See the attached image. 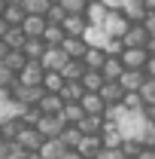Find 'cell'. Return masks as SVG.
<instances>
[{"label": "cell", "mask_w": 155, "mask_h": 159, "mask_svg": "<svg viewBox=\"0 0 155 159\" xmlns=\"http://www.w3.org/2000/svg\"><path fill=\"white\" fill-rule=\"evenodd\" d=\"M34 129L43 135V141H52V138H61V132H64L67 125L61 122V116H43V113H40V119H37Z\"/></svg>", "instance_id": "6da1fadb"}, {"label": "cell", "mask_w": 155, "mask_h": 159, "mask_svg": "<svg viewBox=\"0 0 155 159\" xmlns=\"http://www.w3.org/2000/svg\"><path fill=\"white\" fill-rule=\"evenodd\" d=\"M67 61H70V58L61 52V46H58V49L46 46V52H43V58H40V67H43V70H52V74H61Z\"/></svg>", "instance_id": "7a4b0ae2"}, {"label": "cell", "mask_w": 155, "mask_h": 159, "mask_svg": "<svg viewBox=\"0 0 155 159\" xmlns=\"http://www.w3.org/2000/svg\"><path fill=\"white\" fill-rule=\"evenodd\" d=\"M128 28H131V25H128V19H125L122 12H110L107 21H103V34H107L110 40H122L125 34H128Z\"/></svg>", "instance_id": "3957f363"}, {"label": "cell", "mask_w": 155, "mask_h": 159, "mask_svg": "<svg viewBox=\"0 0 155 159\" xmlns=\"http://www.w3.org/2000/svg\"><path fill=\"white\" fill-rule=\"evenodd\" d=\"M119 61H122L125 70H143L146 61H149V52H146V49H125V52L119 55Z\"/></svg>", "instance_id": "277c9868"}, {"label": "cell", "mask_w": 155, "mask_h": 159, "mask_svg": "<svg viewBox=\"0 0 155 159\" xmlns=\"http://www.w3.org/2000/svg\"><path fill=\"white\" fill-rule=\"evenodd\" d=\"M46 28H49V21L43 16H24V21H21V34L27 40H43Z\"/></svg>", "instance_id": "5b68a950"}, {"label": "cell", "mask_w": 155, "mask_h": 159, "mask_svg": "<svg viewBox=\"0 0 155 159\" xmlns=\"http://www.w3.org/2000/svg\"><path fill=\"white\" fill-rule=\"evenodd\" d=\"M43 74H46V70L40 67V61H27L24 70L15 77V83H19V86H31V89H37L40 83H43Z\"/></svg>", "instance_id": "8992f818"}, {"label": "cell", "mask_w": 155, "mask_h": 159, "mask_svg": "<svg viewBox=\"0 0 155 159\" xmlns=\"http://www.w3.org/2000/svg\"><path fill=\"white\" fill-rule=\"evenodd\" d=\"M146 43H149V34H146L143 25H131L128 34L122 37V46L125 49H146Z\"/></svg>", "instance_id": "52a82bcc"}, {"label": "cell", "mask_w": 155, "mask_h": 159, "mask_svg": "<svg viewBox=\"0 0 155 159\" xmlns=\"http://www.w3.org/2000/svg\"><path fill=\"white\" fill-rule=\"evenodd\" d=\"M15 144L24 147L27 153H40V147H43V135H40L37 129H27V125H24V129L19 132V138H15Z\"/></svg>", "instance_id": "ba28073f"}, {"label": "cell", "mask_w": 155, "mask_h": 159, "mask_svg": "<svg viewBox=\"0 0 155 159\" xmlns=\"http://www.w3.org/2000/svg\"><path fill=\"white\" fill-rule=\"evenodd\" d=\"M103 150V144H100V135H82V141H79L76 153L82 159H97V153Z\"/></svg>", "instance_id": "9c48e42d"}, {"label": "cell", "mask_w": 155, "mask_h": 159, "mask_svg": "<svg viewBox=\"0 0 155 159\" xmlns=\"http://www.w3.org/2000/svg\"><path fill=\"white\" fill-rule=\"evenodd\" d=\"M122 132L116 129V122H103V129H100V144H103V150H119L122 147Z\"/></svg>", "instance_id": "30bf717a"}, {"label": "cell", "mask_w": 155, "mask_h": 159, "mask_svg": "<svg viewBox=\"0 0 155 159\" xmlns=\"http://www.w3.org/2000/svg\"><path fill=\"white\" fill-rule=\"evenodd\" d=\"M97 95H100V101H103L107 107H116V104H122V98H125V89H122L119 83H103Z\"/></svg>", "instance_id": "8fae6325"}, {"label": "cell", "mask_w": 155, "mask_h": 159, "mask_svg": "<svg viewBox=\"0 0 155 159\" xmlns=\"http://www.w3.org/2000/svg\"><path fill=\"white\" fill-rule=\"evenodd\" d=\"M61 107H64V98H61V95H49V92H43V98H40V104H37V110L43 116H58Z\"/></svg>", "instance_id": "7c38bea8"}, {"label": "cell", "mask_w": 155, "mask_h": 159, "mask_svg": "<svg viewBox=\"0 0 155 159\" xmlns=\"http://www.w3.org/2000/svg\"><path fill=\"white\" fill-rule=\"evenodd\" d=\"M79 107L85 110V116H103V110H107V104H103L100 95H94V92H85L82 101H79Z\"/></svg>", "instance_id": "4fadbf2b"}, {"label": "cell", "mask_w": 155, "mask_h": 159, "mask_svg": "<svg viewBox=\"0 0 155 159\" xmlns=\"http://www.w3.org/2000/svg\"><path fill=\"white\" fill-rule=\"evenodd\" d=\"M119 86H122L125 92H140V89L146 86V74H143V70H125L122 80H119Z\"/></svg>", "instance_id": "5bb4252c"}, {"label": "cell", "mask_w": 155, "mask_h": 159, "mask_svg": "<svg viewBox=\"0 0 155 159\" xmlns=\"http://www.w3.org/2000/svg\"><path fill=\"white\" fill-rule=\"evenodd\" d=\"M85 49H88V46H85L79 37H64V43H61V52H64L70 61H82Z\"/></svg>", "instance_id": "9a60e30c"}, {"label": "cell", "mask_w": 155, "mask_h": 159, "mask_svg": "<svg viewBox=\"0 0 155 159\" xmlns=\"http://www.w3.org/2000/svg\"><path fill=\"white\" fill-rule=\"evenodd\" d=\"M61 28H64V37H79V40H82L85 28H88V21H85V16H67Z\"/></svg>", "instance_id": "2e32d148"}, {"label": "cell", "mask_w": 155, "mask_h": 159, "mask_svg": "<svg viewBox=\"0 0 155 159\" xmlns=\"http://www.w3.org/2000/svg\"><path fill=\"white\" fill-rule=\"evenodd\" d=\"M82 43H85L88 49H107L110 37L103 34V28H85V34H82Z\"/></svg>", "instance_id": "e0dca14e"}, {"label": "cell", "mask_w": 155, "mask_h": 159, "mask_svg": "<svg viewBox=\"0 0 155 159\" xmlns=\"http://www.w3.org/2000/svg\"><path fill=\"white\" fill-rule=\"evenodd\" d=\"M61 122L64 125H79L82 119H85V110L79 107V104H70V101H64V107H61Z\"/></svg>", "instance_id": "ac0fdd59"}, {"label": "cell", "mask_w": 155, "mask_h": 159, "mask_svg": "<svg viewBox=\"0 0 155 159\" xmlns=\"http://www.w3.org/2000/svg\"><path fill=\"white\" fill-rule=\"evenodd\" d=\"M122 74H125L122 61H119V58H110V55H107L103 67H100V77H103V83H119V80H122Z\"/></svg>", "instance_id": "d6986e66"}, {"label": "cell", "mask_w": 155, "mask_h": 159, "mask_svg": "<svg viewBox=\"0 0 155 159\" xmlns=\"http://www.w3.org/2000/svg\"><path fill=\"white\" fill-rule=\"evenodd\" d=\"M122 16L128 19V25H143V19H146V9H143V3H140V0H125V9H122Z\"/></svg>", "instance_id": "ffe728a7"}, {"label": "cell", "mask_w": 155, "mask_h": 159, "mask_svg": "<svg viewBox=\"0 0 155 159\" xmlns=\"http://www.w3.org/2000/svg\"><path fill=\"white\" fill-rule=\"evenodd\" d=\"M107 6L103 3H88V9H85V21H88V28H103V21H107Z\"/></svg>", "instance_id": "44dd1931"}, {"label": "cell", "mask_w": 155, "mask_h": 159, "mask_svg": "<svg viewBox=\"0 0 155 159\" xmlns=\"http://www.w3.org/2000/svg\"><path fill=\"white\" fill-rule=\"evenodd\" d=\"M103 61H107V52H103V49H85V55H82V67H85V70H97V74H100Z\"/></svg>", "instance_id": "7402d4cb"}, {"label": "cell", "mask_w": 155, "mask_h": 159, "mask_svg": "<svg viewBox=\"0 0 155 159\" xmlns=\"http://www.w3.org/2000/svg\"><path fill=\"white\" fill-rule=\"evenodd\" d=\"M64 153H67V147H64L58 138H52V141H43V147H40L37 156L40 159H61Z\"/></svg>", "instance_id": "603a6c76"}, {"label": "cell", "mask_w": 155, "mask_h": 159, "mask_svg": "<svg viewBox=\"0 0 155 159\" xmlns=\"http://www.w3.org/2000/svg\"><path fill=\"white\" fill-rule=\"evenodd\" d=\"M24 43H27V37L21 34V28H9V31L3 34V46H6L9 52H21Z\"/></svg>", "instance_id": "cb8c5ba5"}, {"label": "cell", "mask_w": 155, "mask_h": 159, "mask_svg": "<svg viewBox=\"0 0 155 159\" xmlns=\"http://www.w3.org/2000/svg\"><path fill=\"white\" fill-rule=\"evenodd\" d=\"M40 86H43V92H49V95H61V89H64V80H61V74H52V70H46Z\"/></svg>", "instance_id": "d4e9b609"}, {"label": "cell", "mask_w": 155, "mask_h": 159, "mask_svg": "<svg viewBox=\"0 0 155 159\" xmlns=\"http://www.w3.org/2000/svg\"><path fill=\"white\" fill-rule=\"evenodd\" d=\"M43 52H46V43H43V40H27V43L21 46V55L27 61H40Z\"/></svg>", "instance_id": "484cf974"}, {"label": "cell", "mask_w": 155, "mask_h": 159, "mask_svg": "<svg viewBox=\"0 0 155 159\" xmlns=\"http://www.w3.org/2000/svg\"><path fill=\"white\" fill-rule=\"evenodd\" d=\"M82 74H85L82 61H67V64H64V70H61V80H64V83H79Z\"/></svg>", "instance_id": "4316f807"}, {"label": "cell", "mask_w": 155, "mask_h": 159, "mask_svg": "<svg viewBox=\"0 0 155 159\" xmlns=\"http://www.w3.org/2000/svg\"><path fill=\"white\" fill-rule=\"evenodd\" d=\"M24 64H27V58H24L21 52H9V55L3 58V67H6V70H9L12 77H19L21 70H24Z\"/></svg>", "instance_id": "83f0119b"}, {"label": "cell", "mask_w": 155, "mask_h": 159, "mask_svg": "<svg viewBox=\"0 0 155 159\" xmlns=\"http://www.w3.org/2000/svg\"><path fill=\"white\" fill-rule=\"evenodd\" d=\"M49 0H21V9H24V16H43L46 19V12H49Z\"/></svg>", "instance_id": "f1b7e54d"}, {"label": "cell", "mask_w": 155, "mask_h": 159, "mask_svg": "<svg viewBox=\"0 0 155 159\" xmlns=\"http://www.w3.org/2000/svg\"><path fill=\"white\" fill-rule=\"evenodd\" d=\"M24 129L19 119H9V122H3L0 125V138H3V144H15V138H19V132Z\"/></svg>", "instance_id": "f546056e"}, {"label": "cell", "mask_w": 155, "mask_h": 159, "mask_svg": "<svg viewBox=\"0 0 155 159\" xmlns=\"http://www.w3.org/2000/svg\"><path fill=\"white\" fill-rule=\"evenodd\" d=\"M85 95V89H82V83H64V89H61V98L70 101V104H79Z\"/></svg>", "instance_id": "4dcf8cb0"}, {"label": "cell", "mask_w": 155, "mask_h": 159, "mask_svg": "<svg viewBox=\"0 0 155 159\" xmlns=\"http://www.w3.org/2000/svg\"><path fill=\"white\" fill-rule=\"evenodd\" d=\"M103 122H107L103 116H85V119H82V122L76 125V129L82 132V135H100V129H103Z\"/></svg>", "instance_id": "1f68e13d"}, {"label": "cell", "mask_w": 155, "mask_h": 159, "mask_svg": "<svg viewBox=\"0 0 155 159\" xmlns=\"http://www.w3.org/2000/svg\"><path fill=\"white\" fill-rule=\"evenodd\" d=\"M0 19L6 21L9 28H21V21H24V9H21V6H6V9L0 12Z\"/></svg>", "instance_id": "d6a6232c"}, {"label": "cell", "mask_w": 155, "mask_h": 159, "mask_svg": "<svg viewBox=\"0 0 155 159\" xmlns=\"http://www.w3.org/2000/svg\"><path fill=\"white\" fill-rule=\"evenodd\" d=\"M43 43L52 46V49H58L61 43H64V28H61V25H49L46 34H43Z\"/></svg>", "instance_id": "836d02e7"}, {"label": "cell", "mask_w": 155, "mask_h": 159, "mask_svg": "<svg viewBox=\"0 0 155 159\" xmlns=\"http://www.w3.org/2000/svg\"><path fill=\"white\" fill-rule=\"evenodd\" d=\"M61 144H64V147H67V150H76L79 147V141H82V132H79L76 125H67V129H64V132H61Z\"/></svg>", "instance_id": "e575fe53"}, {"label": "cell", "mask_w": 155, "mask_h": 159, "mask_svg": "<svg viewBox=\"0 0 155 159\" xmlns=\"http://www.w3.org/2000/svg\"><path fill=\"white\" fill-rule=\"evenodd\" d=\"M79 83H82V89H85V92H94V95H97V92H100V86H103V77H100L97 70H85Z\"/></svg>", "instance_id": "d590c367"}, {"label": "cell", "mask_w": 155, "mask_h": 159, "mask_svg": "<svg viewBox=\"0 0 155 159\" xmlns=\"http://www.w3.org/2000/svg\"><path fill=\"white\" fill-rule=\"evenodd\" d=\"M122 107L125 110H131V113H143V98H140V92H125V98H122Z\"/></svg>", "instance_id": "8d00e7d4"}, {"label": "cell", "mask_w": 155, "mask_h": 159, "mask_svg": "<svg viewBox=\"0 0 155 159\" xmlns=\"http://www.w3.org/2000/svg\"><path fill=\"white\" fill-rule=\"evenodd\" d=\"M61 6H64V12H67V16H85L88 0H64Z\"/></svg>", "instance_id": "74e56055"}, {"label": "cell", "mask_w": 155, "mask_h": 159, "mask_svg": "<svg viewBox=\"0 0 155 159\" xmlns=\"http://www.w3.org/2000/svg\"><path fill=\"white\" fill-rule=\"evenodd\" d=\"M140 98L146 107H155V80H146V86L140 89Z\"/></svg>", "instance_id": "f35d334b"}, {"label": "cell", "mask_w": 155, "mask_h": 159, "mask_svg": "<svg viewBox=\"0 0 155 159\" xmlns=\"http://www.w3.org/2000/svg\"><path fill=\"white\" fill-rule=\"evenodd\" d=\"M140 150H143L140 141H122V153H125V159H137Z\"/></svg>", "instance_id": "ab89813d"}, {"label": "cell", "mask_w": 155, "mask_h": 159, "mask_svg": "<svg viewBox=\"0 0 155 159\" xmlns=\"http://www.w3.org/2000/svg\"><path fill=\"white\" fill-rule=\"evenodd\" d=\"M64 19H67L64 6H49V12H46V21L49 25H64Z\"/></svg>", "instance_id": "60d3db41"}, {"label": "cell", "mask_w": 155, "mask_h": 159, "mask_svg": "<svg viewBox=\"0 0 155 159\" xmlns=\"http://www.w3.org/2000/svg\"><path fill=\"white\" fill-rule=\"evenodd\" d=\"M140 144L143 147H155V122H146V129L140 135Z\"/></svg>", "instance_id": "b9f144b4"}, {"label": "cell", "mask_w": 155, "mask_h": 159, "mask_svg": "<svg viewBox=\"0 0 155 159\" xmlns=\"http://www.w3.org/2000/svg\"><path fill=\"white\" fill-rule=\"evenodd\" d=\"M31 153L24 150V147H19V144H6V159H27Z\"/></svg>", "instance_id": "7bdbcfd3"}, {"label": "cell", "mask_w": 155, "mask_h": 159, "mask_svg": "<svg viewBox=\"0 0 155 159\" xmlns=\"http://www.w3.org/2000/svg\"><path fill=\"white\" fill-rule=\"evenodd\" d=\"M12 83H15V77H12V74H9V70L0 64V89H9Z\"/></svg>", "instance_id": "ee69618b"}, {"label": "cell", "mask_w": 155, "mask_h": 159, "mask_svg": "<svg viewBox=\"0 0 155 159\" xmlns=\"http://www.w3.org/2000/svg\"><path fill=\"white\" fill-rule=\"evenodd\" d=\"M143 28H146V34L155 37V12H146V19H143Z\"/></svg>", "instance_id": "f6af8a7d"}, {"label": "cell", "mask_w": 155, "mask_h": 159, "mask_svg": "<svg viewBox=\"0 0 155 159\" xmlns=\"http://www.w3.org/2000/svg\"><path fill=\"white\" fill-rule=\"evenodd\" d=\"M97 159H125V153H122V147H119V150H100Z\"/></svg>", "instance_id": "bcb514c9"}, {"label": "cell", "mask_w": 155, "mask_h": 159, "mask_svg": "<svg viewBox=\"0 0 155 159\" xmlns=\"http://www.w3.org/2000/svg\"><path fill=\"white\" fill-rule=\"evenodd\" d=\"M103 6H107V12H122L125 9V0H103Z\"/></svg>", "instance_id": "7dc6e473"}, {"label": "cell", "mask_w": 155, "mask_h": 159, "mask_svg": "<svg viewBox=\"0 0 155 159\" xmlns=\"http://www.w3.org/2000/svg\"><path fill=\"white\" fill-rule=\"evenodd\" d=\"M143 74H146V80H155V58H149V61H146Z\"/></svg>", "instance_id": "c3c4849f"}, {"label": "cell", "mask_w": 155, "mask_h": 159, "mask_svg": "<svg viewBox=\"0 0 155 159\" xmlns=\"http://www.w3.org/2000/svg\"><path fill=\"white\" fill-rule=\"evenodd\" d=\"M137 159H155V147H143V150H140V156Z\"/></svg>", "instance_id": "681fc988"}, {"label": "cell", "mask_w": 155, "mask_h": 159, "mask_svg": "<svg viewBox=\"0 0 155 159\" xmlns=\"http://www.w3.org/2000/svg\"><path fill=\"white\" fill-rule=\"evenodd\" d=\"M146 52H149V58H155V37H149V43H146Z\"/></svg>", "instance_id": "f907efd6"}, {"label": "cell", "mask_w": 155, "mask_h": 159, "mask_svg": "<svg viewBox=\"0 0 155 159\" xmlns=\"http://www.w3.org/2000/svg\"><path fill=\"white\" fill-rule=\"evenodd\" d=\"M140 3H143V9H146V12H155V0H140Z\"/></svg>", "instance_id": "816d5d0a"}, {"label": "cell", "mask_w": 155, "mask_h": 159, "mask_svg": "<svg viewBox=\"0 0 155 159\" xmlns=\"http://www.w3.org/2000/svg\"><path fill=\"white\" fill-rule=\"evenodd\" d=\"M61 159H82V156H79L76 150H67V153H64V156H61Z\"/></svg>", "instance_id": "f5cc1de1"}, {"label": "cell", "mask_w": 155, "mask_h": 159, "mask_svg": "<svg viewBox=\"0 0 155 159\" xmlns=\"http://www.w3.org/2000/svg\"><path fill=\"white\" fill-rule=\"evenodd\" d=\"M6 55H9V49H6V46H3V40H0V64H3V58H6Z\"/></svg>", "instance_id": "db71d44e"}, {"label": "cell", "mask_w": 155, "mask_h": 159, "mask_svg": "<svg viewBox=\"0 0 155 159\" xmlns=\"http://www.w3.org/2000/svg\"><path fill=\"white\" fill-rule=\"evenodd\" d=\"M6 6H21V0H3Z\"/></svg>", "instance_id": "11a10c76"}, {"label": "cell", "mask_w": 155, "mask_h": 159, "mask_svg": "<svg viewBox=\"0 0 155 159\" xmlns=\"http://www.w3.org/2000/svg\"><path fill=\"white\" fill-rule=\"evenodd\" d=\"M49 3H52V6H61V3H64V0H49Z\"/></svg>", "instance_id": "9f6ffc18"}, {"label": "cell", "mask_w": 155, "mask_h": 159, "mask_svg": "<svg viewBox=\"0 0 155 159\" xmlns=\"http://www.w3.org/2000/svg\"><path fill=\"white\" fill-rule=\"evenodd\" d=\"M27 159H40V156H37V153H31V156H27Z\"/></svg>", "instance_id": "6f0895ef"}, {"label": "cell", "mask_w": 155, "mask_h": 159, "mask_svg": "<svg viewBox=\"0 0 155 159\" xmlns=\"http://www.w3.org/2000/svg\"><path fill=\"white\" fill-rule=\"evenodd\" d=\"M88 3H103V0H88Z\"/></svg>", "instance_id": "680465c9"}]
</instances>
